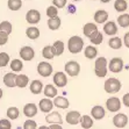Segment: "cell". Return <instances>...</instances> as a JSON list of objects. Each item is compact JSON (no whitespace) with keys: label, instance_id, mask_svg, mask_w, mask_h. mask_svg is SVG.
I'll use <instances>...</instances> for the list:
<instances>
[{"label":"cell","instance_id":"obj_18","mask_svg":"<svg viewBox=\"0 0 129 129\" xmlns=\"http://www.w3.org/2000/svg\"><path fill=\"white\" fill-rule=\"evenodd\" d=\"M54 106L60 108V109H66L70 106V104H69V100L66 98H64V96H55Z\"/></svg>","mask_w":129,"mask_h":129},{"label":"cell","instance_id":"obj_34","mask_svg":"<svg viewBox=\"0 0 129 129\" xmlns=\"http://www.w3.org/2000/svg\"><path fill=\"white\" fill-rule=\"evenodd\" d=\"M42 56L45 58V59H52V58L55 57L54 50H52V47H51V45H47V47L43 48Z\"/></svg>","mask_w":129,"mask_h":129},{"label":"cell","instance_id":"obj_31","mask_svg":"<svg viewBox=\"0 0 129 129\" xmlns=\"http://www.w3.org/2000/svg\"><path fill=\"white\" fill-rule=\"evenodd\" d=\"M108 45L111 47L112 49H114V50H117V49H120L122 47V40L120 37H112L109 41H108Z\"/></svg>","mask_w":129,"mask_h":129},{"label":"cell","instance_id":"obj_33","mask_svg":"<svg viewBox=\"0 0 129 129\" xmlns=\"http://www.w3.org/2000/svg\"><path fill=\"white\" fill-rule=\"evenodd\" d=\"M6 114L9 120H16L19 117V115H20V112H19V108H16V107H9L7 109Z\"/></svg>","mask_w":129,"mask_h":129},{"label":"cell","instance_id":"obj_8","mask_svg":"<svg viewBox=\"0 0 129 129\" xmlns=\"http://www.w3.org/2000/svg\"><path fill=\"white\" fill-rule=\"evenodd\" d=\"M108 68H109V71L114 72V73H119V72H121L123 69V60L119 57L113 58V59L109 62Z\"/></svg>","mask_w":129,"mask_h":129},{"label":"cell","instance_id":"obj_29","mask_svg":"<svg viewBox=\"0 0 129 129\" xmlns=\"http://www.w3.org/2000/svg\"><path fill=\"white\" fill-rule=\"evenodd\" d=\"M44 95L47 98H55L57 95V88L55 86H52V85L48 84L44 87Z\"/></svg>","mask_w":129,"mask_h":129},{"label":"cell","instance_id":"obj_9","mask_svg":"<svg viewBox=\"0 0 129 129\" xmlns=\"http://www.w3.org/2000/svg\"><path fill=\"white\" fill-rule=\"evenodd\" d=\"M113 123L116 128H124L128 123V116L123 113H119L113 117Z\"/></svg>","mask_w":129,"mask_h":129},{"label":"cell","instance_id":"obj_12","mask_svg":"<svg viewBox=\"0 0 129 129\" xmlns=\"http://www.w3.org/2000/svg\"><path fill=\"white\" fill-rule=\"evenodd\" d=\"M39 107H40V111L41 112H43V113H49V112H51L52 107H54V102L50 100V98H44V99L40 100Z\"/></svg>","mask_w":129,"mask_h":129},{"label":"cell","instance_id":"obj_15","mask_svg":"<svg viewBox=\"0 0 129 129\" xmlns=\"http://www.w3.org/2000/svg\"><path fill=\"white\" fill-rule=\"evenodd\" d=\"M91 114H92V117H93V119H95V120H101V119H104V117H105L106 112H105V109H104V107H102V106L96 105V106H94V107L92 108Z\"/></svg>","mask_w":129,"mask_h":129},{"label":"cell","instance_id":"obj_49","mask_svg":"<svg viewBox=\"0 0 129 129\" xmlns=\"http://www.w3.org/2000/svg\"><path fill=\"white\" fill-rule=\"evenodd\" d=\"M100 1H101L102 4H107V3H109L111 0H100Z\"/></svg>","mask_w":129,"mask_h":129},{"label":"cell","instance_id":"obj_45","mask_svg":"<svg viewBox=\"0 0 129 129\" xmlns=\"http://www.w3.org/2000/svg\"><path fill=\"white\" fill-rule=\"evenodd\" d=\"M68 12L71 13V14H75V13L77 12V8H76V6L73 4H69V5H68Z\"/></svg>","mask_w":129,"mask_h":129},{"label":"cell","instance_id":"obj_13","mask_svg":"<svg viewBox=\"0 0 129 129\" xmlns=\"http://www.w3.org/2000/svg\"><path fill=\"white\" fill-rule=\"evenodd\" d=\"M80 113L77 111H71L69 112L68 114H66V122L70 123V124H72V126H75V124H77V123H79V120H80Z\"/></svg>","mask_w":129,"mask_h":129},{"label":"cell","instance_id":"obj_1","mask_svg":"<svg viewBox=\"0 0 129 129\" xmlns=\"http://www.w3.org/2000/svg\"><path fill=\"white\" fill-rule=\"evenodd\" d=\"M84 48V41L79 36H72L68 42V49L71 54H78Z\"/></svg>","mask_w":129,"mask_h":129},{"label":"cell","instance_id":"obj_38","mask_svg":"<svg viewBox=\"0 0 129 129\" xmlns=\"http://www.w3.org/2000/svg\"><path fill=\"white\" fill-rule=\"evenodd\" d=\"M12 30H13V26L9 21H3L0 23V31H4V33L9 35L12 33Z\"/></svg>","mask_w":129,"mask_h":129},{"label":"cell","instance_id":"obj_35","mask_svg":"<svg viewBox=\"0 0 129 129\" xmlns=\"http://www.w3.org/2000/svg\"><path fill=\"white\" fill-rule=\"evenodd\" d=\"M7 6L11 11H19L22 7V1L21 0H8Z\"/></svg>","mask_w":129,"mask_h":129},{"label":"cell","instance_id":"obj_39","mask_svg":"<svg viewBox=\"0 0 129 129\" xmlns=\"http://www.w3.org/2000/svg\"><path fill=\"white\" fill-rule=\"evenodd\" d=\"M9 63V55L7 52H0V68H5Z\"/></svg>","mask_w":129,"mask_h":129},{"label":"cell","instance_id":"obj_40","mask_svg":"<svg viewBox=\"0 0 129 129\" xmlns=\"http://www.w3.org/2000/svg\"><path fill=\"white\" fill-rule=\"evenodd\" d=\"M47 15H48L49 18H55V16H57L58 8L55 6H49L48 8H47Z\"/></svg>","mask_w":129,"mask_h":129},{"label":"cell","instance_id":"obj_21","mask_svg":"<svg viewBox=\"0 0 129 129\" xmlns=\"http://www.w3.org/2000/svg\"><path fill=\"white\" fill-rule=\"evenodd\" d=\"M29 83V78H28V76L26 75H16V78H15V86L20 87V88H23L26 87Z\"/></svg>","mask_w":129,"mask_h":129},{"label":"cell","instance_id":"obj_50","mask_svg":"<svg viewBox=\"0 0 129 129\" xmlns=\"http://www.w3.org/2000/svg\"><path fill=\"white\" fill-rule=\"evenodd\" d=\"M3 95H4V92H3V90H1V88H0V99H1V98H3Z\"/></svg>","mask_w":129,"mask_h":129},{"label":"cell","instance_id":"obj_11","mask_svg":"<svg viewBox=\"0 0 129 129\" xmlns=\"http://www.w3.org/2000/svg\"><path fill=\"white\" fill-rule=\"evenodd\" d=\"M54 83L58 87H64L68 84V77L64 72H56L54 76Z\"/></svg>","mask_w":129,"mask_h":129},{"label":"cell","instance_id":"obj_22","mask_svg":"<svg viewBox=\"0 0 129 129\" xmlns=\"http://www.w3.org/2000/svg\"><path fill=\"white\" fill-rule=\"evenodd\" d=\"M30 92L33 94H40L43 90V84L40 80H33L30 83Z\"/></svg>","mask_w":129,"mask_h":129},{"label":"cell","instance_id":"obj_26","mask_svg":"<svg viewBox=\"0 0 129 129\" xmlns=\"http://www.w3.org/2000/svg\"><path fill=\"white\" fill-rule=\"evenodd\" d=\"M51 47H52L55 56H60V55L64 52V42L63 41H56Z\"/></svg>","mask_w":129,"mask_h":129},{"label":"cell","instance_id":"obj_17","mask_svg":"<svg viewBox=\"0 0 129 129\" xmlns=\"http://www.w3.org/2000/svg\"><path fill=\"white\" fill-rule=\"evenodd\" d=\"M104 31H105L106 35L113 36L117 33V26L115 24L114 21H108L104 26Z\"/></svg>","mask_w":129,"mask_h":129},{"label":"cell","instance_id":"obj_24","mask_svg":"<svg viewBox=\"0 0 129 129\" xmlns=\"http://www.w3.org/2000/svg\"><path fill=\"white\" fill-rule=\"evenodd\" d=\"M79 123H80L81 127L85 129L92 128V126H93V119L91 116H88V115H84V116H80Z\"/></svg>","mask_w":129,"mask_h":129},{"label":"cell","instance_id":"obj_32","mask_svg":"<svg viewBox=\"0 0 129 129\" xmlns=\"http://www.w3.org/2000/svg\"><path fill=\"white\" fill-rule=\"evenodd\" d=\"M11 69H12L13 72H20L22 69H23V64H22V60L21 59H13L11 62Z\"/></svg>","mask_w":129,"mask_h":129},{"label":"cell","instance_id":"obj_46","mask_svg":"<svg viewBox=\"0 0 129 129\" xmlns=\"http://www.w3.org/2000/svg\"><path fill=\"white\" fill-rule=\"evenodd\" d=\"M122 102H123V105L126 106V107H129V93H127V94L123 95Z\"/></svg>","mask_w":129,"mask_h":129},{"label":"cell","instance_id":"obj_30","mask_svg":"<svg viewBox=\"0 0 129 129\" xmlns=\"http://www.w3.org/2000/svg\"><path fill=\"white\" fill-rule=\"evenodd\" d=\"M114 8L116 12H126L128 8V4L126 0H115Z\"/></svg>","mask_w":129,"mask_h":129},{"label":"cell","instance_id":"obj_6","mask_svg":"<svg viewBox=\"0 0 129 129\" xmlns=\"http://www.w3.org/2000/svg\"><path fill=\"white\" fill-rule=\"evenodd\" d=\"M106 107L109 112L114 113V112H119L121 108V100L116 96H112L106 101Z\"/></svg>","mask_w":129,"mask_h":129},{"label":"cell","instance_id":"obj_7","mask_svg":"<svg viewBox=\"0 0 129 129\" xmlns=\"http://www.w3.org/2000/svg\"><path fill=\"white\" fill-rule=\"evenodd\" d=\"M40 20H41V14L36 9H29L27 12V14H26V21L30 24L39 23Z\"/></svg>","mask_w":129,"mask_h":129},{"label":"cell","instance_id":"obj_28","mask_svg":"<svg viewBox=\"0 0 129 129\" xmlns=\"http://www.w3.org/2000/svg\"><path fill=\"white\" fill-rule=\"evenodd\" d=\"M84 54H85V57L86 58L93 59V58H95L96 55H98V50H96L95 47H93V45H88V47H86V49H85Z\"/></svg>","mask_w":129,"mask_h":129},{"label":"cell","instance_id":"obj_20","mask_svg":"<svg viewBox=\"0 0 129 129\" xmlns=\"http://www.w3.org/2000/svg\"><path fill=\"white\" fill-rule=\"evenodd\" d=\"M15 78H16V75L14 72H8L4 77V84L7 87H15Z\"/></svg>","mask_w":129,"mask_h":129},{"label":"cell","instance_id":"obj_48","mask_svg":"<svg viewBox=\"0 0 129 129\" xmlns=\"http://www.w3.org/2000/svg\"><path fill=\"white\" fill-rule=\"evenodd\" d=\"M50 128L51 129H60V128H62V124H58V123H52V124H50Z\"/></svg>","mask_w":129,"mask_h":129},{"label":"cell","instance_id":"obj_19","mask_svg":"<svg viewBox=\"0 0 129 129\" xmlns=\"http://www.w3.org/2000/svg\"><path fill=\"white\" fill-rule=\"evenodd\" d=\"M83 31H84V35L90 39L91 36H93L98 31V27L94 23H86L83 28Z\"/></svg>","mask_w":129,"mask_h":129},{"label":"cell","instance_id":"obj_42","mask_svg":"<svg viewBox=\"0 0 129 129\" xmlns=\"http://www.w3.org/2000/svg\"><path fill=\"white\" fill-rule=\"evenodd\" d=\"M37 128V124L34 120H27L23 123V129H36Z\"/></svg>","mask_w":129,"mask_h":129},{"label":"cell","instance_id":"obj_41","mask_svg":"<svg viewBox=\"0 0 129 129\" xmlns=\"http://www.w3.org/2000/svg\"><path fill=\"white\" fill-rule=\"evenodd\" d=\"M12 128V123L8 119H1L0 120V129H11Z\"/></svg>","mask_w":129,"mask_h":129},{"label":"cell","instance_id":"obj_23","mask_svg":"<svg viewBox=\"0 0 129 129\" xmlns=\"http://www.w3.org/2000/svg\"><path fill=\"white\" fill-rule=\"evenodd\" d=\"M107 19H108V13L106 11H104V9H100L94 14V21L96 23H104L105 21H107Z\"/></svg>","mask_w":129,"mask_h":129},{"label":"cell","instance_id":"obj_47","mask_svg":"<svg viewBox=\"0 0 129 129\" xmlns=\"http://www.w3.org/2000/svg\"><path fill=\"white\" fill-rule=\"evenodd\" d=\"M123 42H124V45L127 48H129V33H126L124 37H123Z\"/></svg>","mask_w":129,"mask_h":129},{"label":"cell","instance_id":"obj_27","mask_svg":"<svg viewBox=\"0 0 129 129\" xmlns=\"http://www.w3.org/2000/svg\"><path fill=\"white\" fill-rule=\"evenodd\" d=\"M26 35L28 39L30 40H36L40 37V29H37L36 27H29L26 30Z\"/></svg>","mask_w":129,"mask_h":129},{"label":"cell","instance_id":"obj_51","mask_svg":"<svg viewBox=\"0 0 129 129\" xmlns=\"http://www.w3.org/2000/svg\"><path fill=\"white\" fill-rule=\"evenodd\" d=\"M73 1H79V0H73Z\"/></svg>","mask_w":129,"mask_h":129},{"label":"cell","instance_id":"obj_2","mask_svg":"<svg viewBox=\"0 0 129 129\" xmlns=\"http://www.w3.org/2000/svg\"><path fill=\"white\" fill-rule=\"evenodd\" d=\"M94 72L99 78L106 77V75H107V59L105 57L96 58L95 64H94Z\"/></svg>","mask_w":129,"mask_h":129},{"label":"cell","instance_id":"obj_37","mask_svg":"<svg viewBox=\"0 0 129 129\" xmlns=\"http://www.w3.org/2000/svg\"><path fill=\"white\" fill-rule=\"evenodd\" d=\"M117 23L122 28L129 27V14H122L117 18Z\"/></svg>","mask_w":129,"mask_h":129},{"label":"cell","instance_id":"obj_14","mask_svg":"<svg viewBox=\"0 0 129 129\" xmlns=\"http://www.w3.org/2000/svg\"><path fill=\"white\" fill-rule=\"evenodd\" d=\"M45 121L48 123H58V124H62L63 123V119H62V115L58 113V112H52L50 114H48L45 116Z\"/></svg>","mask_w":129,"mask_h":129},{"label":"cell","instance_id":"obj_3","mask_svg":"<svg viewBox=\"0 0 129 129\" xmlns=\"http://www.w3.org/2000/svg\"><path fill=\"white\" fill-rule=\"evenodd\" d=\"M104 88L107 93L113 94V93H117L121 90V81L116 78H108L105 81Z\"/></svg>","mask_w":129,"mask_h":129},{"label":"cell","instance_id":"obj_4","mask_svg":"<svg viewBox=\"0 0 129 129\" xmlns=\"http://www.w3.org/2000/svg\"><path fill=\"white\" fill-rule=\"evenodd\" d=\"M64 69H65V72L70 77H77L79 75V72H80V65L75 60H70L65 64Z\"/></svg>","mask_w":129,"mask_h":129},{"label":"cell","instance_id":"obj_16","mask_svg":"<svg viewBox=\"0 0 129 129\" xmlns=\"http://www.w3.org/2000/svg\"><path fill=\"white\" fill-rule=\"evenodd\" d=\"M23 114L27 117H34L37 114V106L35 104H27L23 107Z\"/></svg>","mask_w":129,"mask_h":129},{"label":"cell","instance_id":"obj_10","mask_svg":"<svg viewBox=\"0 0 129 129\" xmlns=\"http://www.w3.org/2000/svg\"><path fill=\"white\" fill-rule=\"evenodd\" d=\"M34 56H35V51L31 47L27 45V47L21 48V50H20V57L23 60H31L34 58Z\"/></svg>","mask_w":129,"mask_h":129},{"label":"cell","instance_id":"obj_44","mask_svg":"<svg viewBox=\"0 0 129 129\" xmlns=\"http://www.w3.org/2000/svg\"><path fill=\"white\" fill-rule=\"evenodd\" d=\"M8 41V34L0 31V45H5Z\"/></svg>","mask_w":129,"mask_h":129},{"label":"cell","instance_id":"obj_43","mask_svg":"<svg viewBox=\"0 0 129 129\" xmlns=\"http://www.w3.org/2000/svg\"><path fill=\"white\" fill-rule=\"evenodd\" d=\"M52 4H54L55 7L57 8H64L66 6V0H52Z\"/></svg>","mask_w":129,"mask_h":129},{"label":"cell","instance_id":"obj_25","mask_svg":"<svg viewBox=\"0 0 129 129\" xmlns=\"http://www.w3.org/2000/svg\"><path fill=\"white\" fill-rule=\"evenodd\" d=\"M60 23H62V21H60V19L57 16H55V18H49V21H48V27L49 29L51 30H57L58 28L60 27Z\"/></svg>","mask_w":129,"mask_h":129},{"label":"cell","instance_id":"obj_36","mask_svg":"<svg viewBox=\"0 0 129 129\" xmlns=\"http://www.w3.org/2000/svg\"><path fill=\"white\" fill-rule=\"evenodd\" d=\"M102 40H104V36H102V33H100L99 30H98V31H96L93 36H91V37H90L91 43H92V44H95V45L101 44Z\"/></svg>","mask_w":129,"mask_h":129},{"label":"cell","instance_id":"obj_5","mask_svg":"<svg viewBox=\"0 0 129 129\" xmlns=\"http://www.w3.org/2000/svg\"><path fill=\"white\" fill-rule=\"evenodd\" d=\"M52 65L51 64H49L48 62H41V63H39V65H37V72H39L40 76H42V77H49V76L52 73Z\"/></svg>","mask_w":129,"mask_h":129}]
</instances>
